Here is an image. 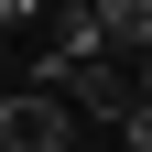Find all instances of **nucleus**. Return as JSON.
I'll return each mask as SVG.
<instances>
[{
  "label": "nucleus",
  "instance_id": "nucleus-3",
  "mask_svg": "<svg viewBox=\"0 0 152 152\" xmlns=\"http://www.w3.org/2000/svg\"><path fill=\"white\" fill-rule=\"evenodd\" d=\"M33 11H65V0H33Z\"/></svg>",
  "mask_w": 152,
  "mask_h": 152
},
{
  "label": "nucleus",
  "instance_id": "nucleus-2",
  "mask_svg": "<svg viewBox=\"0 0 152 152\" xmlns=\"http://www.w3.org/2000/svg\"><path fill=\"white\" fill-rule=\"evenodd\" d=\"M11 22H33V0H0V33H11Z\"/></svg>",
  "mask_w": 152,
  "mask_h": 152
},
{
  "label": "nucleus",
  "instance_id": "nucleus-1",
  "mask_svg": "<svg viewBox=\"0 0 152 152\" xmlns=\"http://www.w3.org/2000/svg\"><path fill=\"white\" fill-rule=\"evenodd\" d=\"M65 141H76V120H65L54 87H11L0 98V152H65Z\"/></svg>",
  "mask_w": 152,
  "mask_h": 152
}]
</instances>
